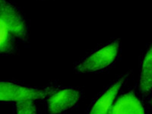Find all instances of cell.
Returning a JSON list of instances; mask_svg holds the SVG:
<instances>
[{"instance_id": "obj_6", "label": "cell", "mask_w": 152, "mask_h": 114, "mask_svg": "<svg viewBox=\"0 0 152 114\" xmlns=\"http://www.w3.org/2000/svg\"><path fill=\"white\" fill-rule=\"evenodd\" d=\"M109 114H145L142 100L135 92L123 94L114 101Z\"/></svg>"}, {"instance_id": "obj_4", "label": "cell", "mask_w": 152, "mask_h": 114, "mask_svg": "<svg viewBox=\"0 0 152 114\" xmlns=\"http://www.w3.org/2000/svg\"><path fill=\"white\" fill-rule=\"evenodd\" d=\"M0 19L6 24L18 41L28 40V28L26 20L20 9L9 0H0Z\"/></svg>"}, {"instance_id": "obj_9", "label": "cell", "mask_w": 152, "mask_h": 114, "mask_svg": "<svg viewBox=\"0 0 152 114\" xmlns=\"http://www.w3.org/2000/svg\"><path fill=\"white\" fill-rule=\"evenodd\" d=\"M14 114H39L35 100H26L15 104Z\"/></svg>"}, {"instance_id": "obj_5", "label": "cell", "mask_w": 152, "mask_h": 114, "mask_svg": "<svg viewBox=\"0 0 152 114\" xmlns=\"http://www.w3.org/2000/svg\"><path fill=\"white\" fill-rule=\"evenodd\" d=\"M128 73L123 75L107 85L92 101L86 114H109L119 91L128 78Z\"/></svg>"}, {"instance_id": "obj_3", "label": "cell", "mask_w": 152, "mask_h": 114, "mask_svg": "<svg viewBox=\"0 0 152 114\" xmlns=\"http://www.w3.org/2000/svg\"><path fill=\"white\" fill-rule=\"evenodd\" d=\"M81 98L78 88L57 87L47 97V110L50 114H62L75 107Z\"/></svg>"}, {"instance_id": "obj_7", "label": "cell", "mask_w": 152, "mask_h": 114, "mask_svg": "<svg viewBox=\"0 0 152 114\" xmlns=\"http://www.w3.org/2000/svg\"><path fill=\"white\" fill-rule=\"evenodd\" d=\"M151 47L147 50L144 55L140 68L139 76V91L144 96H149L152 88V69H151Z\"/></svg>"}, {"instance_id": "obj_2", "label": "cell", "mask_w": 152, "mask_h": 114, "mask_svg": "<svg viewBox=\"0 0 152 114\" xmlns=\"http://www.w3.org/2000/svg\"><path fill=\"white\" fill-rule=\"evenodd\" d=\"M119 41L110 42L88 54L75 66L77 73H91L103 71L110 67L118 58Z\"/></svg>"}, {"instance_id": "obj_1", "label": "cell", "mask_w": 152, "mask_h": 114, "mask_svg": "<svg viewBox=\"0 0 152 114\" xmlns=\"http://www.w3.org/2000/svg\"><path fill=\"white\" fill-rule=\"evenodd\" d=\"M57 86L35 87L14 81H0V104H16L26 100L46 99Z\"/></svg>"}, {"instance_id": "obj_8", "label": "cell", "mask_w": 152, "mask_h": 114, "mask_svg": "<svg viewBox=\"0 0 152 114\" xmlns=\"http://www.w3.org/2000/svg\"><path fill=\"white\" fill-rule=\"evenodd\" d=\"M17 41L6 24L0 19V54L14 52Z\"/></svg>"}]
</instances>
